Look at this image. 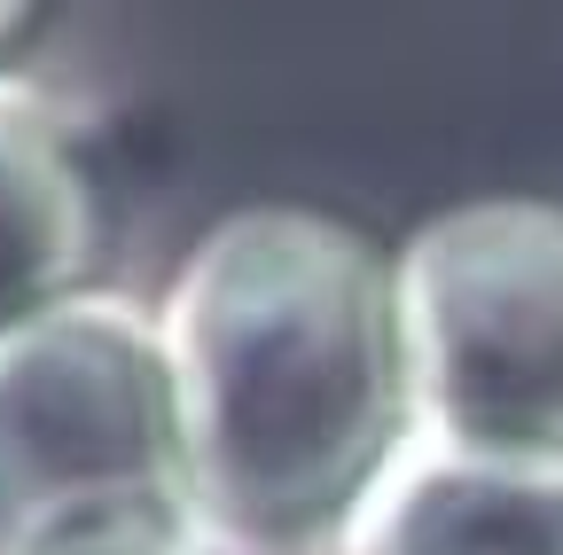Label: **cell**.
I'll return each instance as SVG.
<instances>
[{
	"label": "cell",
	"instance_id": "cell-7",
	"mask_svg": "<svg viewBox=\"0 0 563 555\" xmlns=\"http://www.w3.org/2000/svg\"><path fill=\"white\" fill-rule=\"evenodd\" d=\"M47 9V0H0V55H9L24 32H32V16Z\"/></svg>",
	"mask_w": 563,
	"mask_h": 555
},
{
	"label": "cell",
	"instance_id": "cell-5",
	"mask_svg": "<svg viewBox=\"0 0 563 555\" xmlns=\"http://www.w3.org/2000/svg\"><path fill=\"white\" fill-rule=\"evenodd\" d=\"M102 251V188L87 118L55 87L0 71V336L87 290Z\"/></svg>",
	"mask_w": 563,
	"mask_h": 555
},
{
	"label": "cell",
	"instance_id": "cell-3",
	"mask_svg": "<svg viewBox=\"0 0 563 555\" xmlns=\"http://www.w3.org/2000/svg\"><path fill=\"white\" fill-rule=\"evenodd\" d=\"M141 501H188L157 306L87 282L0 336V555Z\"/></svg>",
	"mask_w": 563,
	"mask_h": 555
},
{
	"label": "cell",
	"instance_id": "cell-2",
	"mask_svg": "<svg viewBox=\"0 0 563 555\" xmlns=\"http://www.w3.org/2000/svg\"><path fill=\"white\" fill-rule=\"evenodd\" d=\"M422 439L563 462V203L470 196L391 243Z\"/></svg>",
	"mask_w": 563,
	"mask_h": 555
},
{
	"label": "cell",
	"instance_id": "cell-1",
	"mask_svg": "<svg viewBox=\"0 0 563 555\" xmlns=\"http://www.w3.org/2000/svg\"><path fill=\"white\" fill-rule=\"evenodd\" d=\"M188 501L243 540H298L415 439L391 251L313 203L211 220L157 298Z\"/></svg>",
	"mask_w": 563,
	"mask_h": 555
},
{
	"label": "cell",
	"instance_id": "cell-6",
	"mask_svg": "<svg viewBox=\"0 0 563 555\" xmlns=\"http://www.w3.org/2000/svg\"><path fill=\"white\" fill-rule=\"evenodd\" d=\"M32 555H220V540L188 501H141V509H102L63 524Z\"/></svg>",
	"mask_w": 563,
	"mask_h": 555
},
{
	"label": "cell",
	"instance_id": "cell-4",
	"mask_svg": "<svg viewBox=\"0 0 563 555\" xmlns=\"http://www.w3.org/2000/svg\"><path fill=\"white\" fill-rule=\"evenodd\" d=\"M336 555H563V462L415 431L336 517Z\"/></svg>",
	"mask_w": 563,
	"mask_h": 555
}]
</instances>
